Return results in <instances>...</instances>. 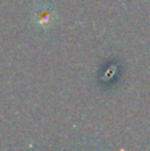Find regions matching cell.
Wrapping results in <instances>:
<instances>
[{
	"label": "cell",
	"instance_id": "6da1fadb",
	"mask_svg": "<svg viewBox=\"0 0 150 151\" xmlns=\"http://www.w3.org/2000/svg\"><path fill=\"white\" fill-rule=\"evenodd\" d=\"M53 20H55V13L47 5H41L39 7V9L35 11V23L39 27L43 28L50 27L53 24Z\"/></svg>",
	"mask_w": 150,
	"mask_h": 151
}]
</instances>
